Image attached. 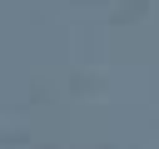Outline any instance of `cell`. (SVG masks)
<instances>
[]
</instances>
